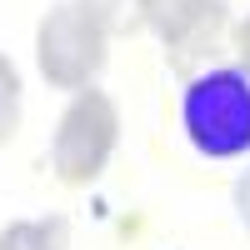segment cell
Listing matches in <instances>:
<instances>
[{
    "label": "cell",
    "mask_w": 250,
    "mask_h": 250,
    "mask_svg": "<svg viewBox=\"0 0 250 250\" xmlns=\"http://www.w3.org/2000/svg\"><path fill=\"white\" fill-rule=\"evenodd\" d=\"M0 250H70V225L50 215V220H10L0 230Z\"/></svg>",
    "instance_id": "cell-5"
},
{
    "label": "cell",
    "mask_w": 250,
    "mask_h": 250,
    "mask_svg": "<svg viewBox=\"0 0 250 250\" xmlns=\"http://www.w3.org/2000/svg\"><path fill=\"white\" fill-rule=\"evenodd\" d=\"M20 135V70L0 55V145Z\"/></svg>",
    "instance_id": "cell-6"
},
{
    "label": "cell",
    "mask_w": 250,
    "mask_h": 250,
    "mask_svg": "<svg viewBox=\"0 0 250 250\" xmlns=\"http://www.w3.org/2000/svg\"><path fill=\"white\" fill-rule=\"evenodd\" d=\"M180 125L210 160L250 150V80L240 70H205L180 95Z\"/></svg>",
    "instance_id": "cell-1"
},
{
    "label": "cell",
    "mask_w": 250,
    "mask_h": 250,
    "mask_svg": "<svg viewBox=\"0 0 250 250\" xmlns=\"http://www.w3.org/2000/svg\"><path fill=\"white\" fill-rule=\"evenodd\" d=\"M235 210H240L245 230H250V170H245V175H240V185H235Z\"/></svg>",
    "instance_id": "cell-9"
},
{
    "label": "cell",
    "mask_w": 250,
    "mask_h": 250,
    "mask_svg": "<svg viewBox=\"0 0 250 250\" xmlns=\"http://www.w3.org/2000/svg\"><path fill=\"white\" fill-rule=\"evenodd\" d=\"M140 20L155 25L175 55H195L220 35L225 5L220 0H140Z\"/></svg>",
    "instance_id": "cell-4"
},
{
    "label": "cell",
    "mask_w": 250,
    "mask_h": 250,
    "mask_svg": "<svg viewBox=\"0 0 250 250\" xmlns=\"http://www.w3.org/2000/svg\"><path fill=\"white\" fill-rule=\"evenodd\" d=\"M120 140V110L105 90H75V100L65 105L55 125V145H50V170L60 185H95L105 175V165L115 155Z\"/></svg>",
    "instance_id": "cell-2"
},
{
    "label": "cell",
    "mask_w": 250,
    "mask_h": 250,
    "mask_svg": "<svg viewBox=\"0 0 250 250\" xmlns=\"http://www.w3.org/2000/svg\"><path fill=\"white\" fill-rule=\"evenodd\" d=\"M80 5H85L100 25L105 30H120V25H130V20H125V5H130V0H80Z\"/></svg>",
    "instance_id": "cell-7"
},
{
    "label": "cell",
    "mask_w": 250,
    "mask_h": 250,
    "mask_svg": "<svg viewBox=\"0 0 250 250\" xmlns=\"http://www.w3.org/2000/svg\"><path fill=\"white\" fill-rule=\"evenodd\" d=\"M105 45L110 30L80 0L50 5L35 25V65L55 90H90V80L105 70Z\"/></svg>",
    "instance_id": "cell-3"
},
{
    "label": "cell",
    "mask_w": 250,
    "mask_h": 250,
    "mask_svg": "<svg viewBox=\"0 0 250 250\" xmlns=\"http://www.w3.org/2000/svg\"><path fill=\"white\" fill-rule=\"evenodd\" d=\"M230 45H235V55H240V75L250 80V15L230 30Z\"/></svg>",
    "instance_id": "cell-8"
}]
</instances>
